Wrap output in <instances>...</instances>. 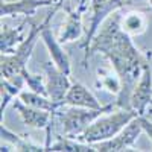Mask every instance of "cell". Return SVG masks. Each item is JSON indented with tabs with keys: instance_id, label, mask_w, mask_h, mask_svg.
I'll list each match as a JSON object with an SVG mask.
<instances>
[{
	"instance_id": "obj_15",
	"label": "cell",
	"mask_w": 152,
	"mask_h": 152,
	"mask_svg": "<svg viewBox=\"0 0 152 152\" xmlns=\"http://www.w3.org/2000/svg\"><path fill=\"white\" fill-rule=\"evenodd\" d=\"M29 21H31V18L28 17L26 20L21 21L15 28L2 26V31H0V52L2 53H12L23 43V40L26 38L24 31H26V26L29 24Z\"/></svg>"
},
{
	"instance_id": "obj_13",
	"label": "cell",
	"mask_w": 152,
	"mask_h": 152,
	"mask_svg": "<svg viewBox=\"0 0 152 152\" xmlns=\"http://www.w3.org/2000/svg\"><path fill=\"white\" fill-rule=\"evenodd\" d=\"M0 135H2V146L0 151H21V152H38V151H47L46 145H37L31 142L29 138H24L23 135L14 134L9 131L6 126L2 123L0 128Z\"/></svg>"
},
{
	"instance_id": "obj_10",
	"label": "cell",
	"mask_w": 152,
	"mask_h": 152,
	"mask_svg": "<svg viewBox=\"0 0 152 152\" xmlns=\"http://www.w3.org/2000/svg\"><path fill=\"white\" fill-rule=\"evenodd\" d=\"M87 0H81L79 5L76 8H67V15H66V20L62 23V28L58 34V40L66 44V43H72V41H76L79 40L81 35H82V14L87 9Z\"/></svg>"
},
{
	"instance_id": "obj_6",
	"label": "cell",
	"mask_w": 152,
	"mask_h": 152,
	"mask_svg": "<svg viewBox=\"0 0 152 152\" xmlns=\"http://www.w3.org/2000/svg\"><path fill=\"white\" fill-rule=\"evenodd\" d=\"M61 3H56L50 8V11L46 14L44 20H43V29H41V41L44 43L47 52L50 55V59L55 62V66L59 67L64 73L70 75L72 73V64H70V58L69 53L62 47V43L58 40V37L53 35L52 29H50V20L55 15V12L61 8Z\"/></svg>"
},
{
	"instance_id": "obj_11",
	"label": "cell",
	"mask_w": 152,
	"mask_h": 152,
	"mask_svg": "<svg viewBox=\"0 0 152 152\" xmlns=\"http://www.w3.org/2000/svg\"><path fill=\"white\" fill-rule=\"evenodd\" d=\"M12 107H14L18 113V116L24 125L31 126V128L37 129H47L53 120V113L29 107L23 102L21 99H14L12 100Z\"/></svg>"
},
{
	"instance_id": "obj_14",
	"label": "cell",
	"mask_w": 152,
	"mask_h": 152,
	"mask_svg": "<svg viewBox=\"0 0 152 152\" xmlns=\"http://www.w3.org/2000/svg\"><path fill=\"white\" fill-rule=\"evenodd\" d=\"M43 6H52L47 0H18V2H2L0 15L14 17V15H26L31 17Z\"/></svg>"
},
{
	"instance_id": "obj_22",
	"label": "cell",
	"mask_w": 152,
	"mask_h": 152,
	"mask_svg": "<svg viewBox=\"0 0 152 152\" xmlns=\"http://www.w3.org/2000/svg\"><path fill=\"white\" fill-rule=\"evenodd\" d=\"M142 117V126H143V131L149 135V138L152 140V122L149 119H146L145 116H140Z\"/></svg>"
},
{
	"instance_id": "obj_21",
	"label": "cell",
	"mask_w": 152,
	"mask_h": 152,
	"mask_svg": "<svg viewBox=\"0 0 152 152\" xmlns=\"http://www.w3.org/2000/svg\"><path fill=\"white\" fill-rule=\"evenodd\" d=\"M23 76H24V79H26V85L29 87V90H32L35 93H40V94H44V96H49L47 94V87H46V76L34 75L28 69L23 72Z\"/></svg>"
},
{
	"instance_id": "obj_17",
	"label": "cell",
	"mask_w": 152,
	"mask_h": 152,
	"mask_svg": "<svg viewBox=\"0 0 152 152\" xmlns=\"http://www.w3.org/2000/svg\"><path fill=\"white\" fill-rule=\"evenodd\" d=\"M148 23H149L148 17L142 11H129V12H125V14L120 15L122 29L131 37L145 34L148 29Z\"/></svg>"
},
{
	"instance_id": "obj_3",
	"label": "cell",
	"mask_w": 152,
	"mask_h": 152,
	"mask_svg": "<svg viewBox=\"0 0 152 152\" xmlns=\"http://www.w3.org/2000/svg\"><path fill=\"white\" fill-rule=\"evenodd\" d=\"M138 116L135 110H126V108H116L113 110L108 116H100L97 117L88 128L78 137V140L85 142V143H99L108 140V138L114 137L119 134L126 125H128L134 117Z\"/></svg>"
},
{
	"instance_id": "obj_23",
	"label": "cell",
	"mask_w": 152,
	"mask_h": 152,
	"mask_svg": "<svg viewBox=\"0 0 152 152\" xmlns=\"http://www.w3.org/2000/svg\"><path fill=\"white\" fill-rule=\"evenodd\" d=\"M47 2L50 3V5H56V3H61V5H64V2H66V0H47Z\"/></svg>"
},
{
	"instance_id": "obj_18",
	"label": "cell",
	"mask_w": 152,
	"mask_h": 152,
	"mask_svg": "<svg viewBox=\"0 0 152 152\" xmlns=\"http://www.w3.org/2000/svg\"><path fill=\"white\" fill-rule=\"evenodd\" d=\"M55 137H56V140L50 143L47 151H52V152H96L93 145L81 142L78 138H70L62 134H56Z\"/></svg>"
},
{
	"instance_id": "obj_9",
	"label": "cell",
	"mask_w": 152,
	"mask_h": 152,
	"mask_svg": "<svg viewBox=\"0 0 152 152\" xmlns=\"http://www.w3.org/2000/svg\"><path fill=\"white\" fill-rule=\"evenodd\" d=\"M151 104H152V69L148 62L143 69L140 79H138L131 93L129 105L132 110L138 113V116H145Z\"/></svg>"
},
{
	"instance_id": "obj_8",
	"label": "cell",
	"mask_w": 152,
	"mask_h": 152,
	"mask_svg": "<svg viewBox=\"0 0 152 152\" xmlns=\"http://www.w3.org/2000/svg\"><path fill=\"white\" fill-rule=\"evenodd\" d=\"M44 76H46V87H47V94L49 97L55 100V102L64 104L66 94L69 91V88L72 87L70 78L67 73H64L59 67L55 66V62L47 61L43 64Z\"/></svg>"
},
{
	"instance_id": "obj_4",
	"label": "cell",
	"mask_w": 152,
	"mask_h": 152,
	"mask_svg": "<svg viewBox=\"0 0 152 152\" xmlns=\"http://www.w3.org/2000/svg\"><path fill=\"white\" fill-rule=\"evenodd\" d=\"M43 21L35 23L31 20V28L23 40V43L14 50L12 53H2L0 56V72L3 78H12L17 75H23V72L28 69V61L34 52V47L37 41L41 38Z\"/></svg>"
},
{
	"instance_id": "obj_19",
	"label": "cell",
	"mask_w": 152,
	"mask_h": 152,
	"mask_svg": "<svg viewBox=\"0 0 152 152\" xmlns=\"http://www.w3.org/2000/svg\"><path fill=\"white\" fill-rule=\"evenodd\" d=\"M18 99H21L26 105L29 107H34V108H40V110H46V111H50V113H56L58 110H61L64 107V104H59V102H55L52 100L49 96H44V94H40V93H35L32 90L29 91H21L18 94Z\"/></svg>"
},
{
	"instance_id": "obj_5",
	"label": "cell",
	"mask_w": 152,
	"mask_h": 152,
	"mask_svg": "<svg viewBox=\"0 0 152 152\" xmlns=\"http://www.w3.org/2000/svg\"><path fill=\"white\" fill-rule=\"evenodd\" d=\"M91 6V18H90V26L85 32V38L81 43V49L84 50V55L88 52L96 34L102 28V24L107 21L110 15L117 12L125 6L123 0H90Z\"/></svg>"
},
{
	"instance_id": "obj_7",
	"label": "cell",
	"mask_w": 152,
	"mask_h": 152,
	"mask_svg": "<svg viewBox=\"0 0 152 152\" xmlns=\"http://www.w3.org/2000/svg\"><path fill=\"white\" fill-rule=\"evenodd\" d=\"M143 132V126H142V117L137 116L134 117L125 128L116 134L114 137L108 138V140L94 143L96 152H122V151H129L134 149L135 142L138 135Z\"/></svg>"
},
{
	"instance_id": "obj_20",
	"label": "cell",
	"mask_w": 152,
	"mask_h": 152,
	"mask_svg": "<svg viewBox=\"0 0 152 152\" xmlns=\"http://www.w3.org/2000/svg\"><path fill=\"white\" fill-rule=\"evenodd\" d=\"M97 85H100L104 90H107L111 94H116V96H119V93L122 91L120 76L113 67L111 69H105V67L97 69Z\"/></svg>"
},
{
	"instance_id": "obj_2",
	"label": "cell",
	"mask_w": 152,
	"mask_h": 152,
	"mask_svg": "<svg viewBox=\"0 0 152 152\" xmlns=\"http://www.w3.org/2000/svg\"><path fill=\"white\" fill-rule=\"evenodd\" d=\"M116 108H117L116 104L104 105V108L99 110L64 105L53 114H55V122L61 126V134L70 138H78L97 117H100L104 113H111Z\"/></svg>"
},
{
	"instance_id": "obj_1",
	"label": "cell",
	"mask_w": 152,
	"mask_h": 152,
	"mask_svg": "<svg viewBox=\"0 0 152 152\" xmlns=\"http://www.w3.org/2000/svg\"><path fill=\"white\" fill-rule=\"evenodd\" d=\"M96 52H100L104 56H107L111 67L120 76L122 91L119 93L117 100L114 102L116 107L132 110L129 105L131 93L138 79H140L145 66L149 61L135 47V44L132 43V37L122 29L120 14H117V12L110 15L107 21L102 24V28L99 29V32L96 34L88 52L84 55L85 67L90 56Z\"/></svg>"
},
{
	"instance_id": "obj_16",
	"label": "cell",
	"mask_w": 152,
	"mask_h": 152,
	"mask_svg": "<svg viewBox=\"0 0 152 152\" xmlns=\"http://www.w3.org/2000/svg\"><path fill=\"white\" fill-rule=\"evenodd\" d=\"M26 85V79L23 75H17L12 78H3L0 81V96H2V104H0V111L6 110V107L15 99V96H18L23 90L21 88Z\"/></svg>"
},
{
	"instance_id": "obj_12",
	"label": "cell",
	"mask_w": 152,
	"mask_h": 152,
	"mask_svg": "<svg viewBox=\"0 0 152 152\" xmlns=\"http://www.w3.org/2000/svg\"><path fill=\"white\" fill-rule=\"evenodd\" d=\"M64 105L91 108V110L104 108V105H100V102L96 99V96L81 82H72V87L69 88L66 99H64Z\"/></svg>"
}]
</instances>
